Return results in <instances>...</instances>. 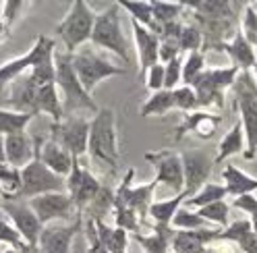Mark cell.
Masks as SVG:
<instances>
[{
    "label": "cell",
    "instance_id": "6da1fadb",
    "mask_svg": "<svg viewBox=\"0 0 257 253\" xmlns=\"http://www.w3.org/2000/svg\"><path fill=\"white\" fill-rule=\"evenodd\" d=\"M54 67H56V87L62 100L64 116H77V112H98L93 98L83 89L81 81L73 69V54L58 52L54 54Z\"/></svg>",
    "mask_w": 257,
    "mask_h": 253
},
{
    "label": "cell",
    "instance_id": "7a4b0ae2",
    "mask_svg": "<svg viewBox=\"0 0 257 253\" xmlns=\"http://www.w3.org/2000/svg\"><path fill=\"white\" fill-rule=\"evenodd\" d=\"M87 154L95 162L108 164L116 170L120 152H118V133H116V116L112 108H100L89 120V144Z\"/></svg>",
    "mask_w": 257,
    "mask_h": 253
},
{
    "label": "cell",
    "instance_id": "3957f363",
    "mask_svg": "<svg viewBox=\"0 0 257 253\" xmlns=\"http://www.w3.org/2000/svg\"><path fill=\"white\" fill-rule=\"evenodd\" d=\"M91 44L95 48L108 50L116 54L124 65H131L128 56V42L122 31V19H120V5L112 3L106 11L95 13V23L91 31Z\"/></svg>",
    "mask_w": 257,
    "mask_h": 253
},
{
    "label": "cell",
    "instance_id": "277c9868",
    "mask_svg": "<svg viewBox=\"0 0 257 253\" xmlns=\"http://www.w3.org/2000/svg\"><path fill=\"white\" fill-rule=\"evenodd\" d=\"M234 87V96H236V110L240 114V124L245 131V158L253 160L257 154V83L249 73H240Z\"/></svg>",
    "mask_w": 257,
    "mask_h": 253
},
{
    "label": "cell",
    "instance_id": "5b68a950",
    "mask_svg": "<svg viewBox=\"0 0 257 253\" xmlns=\"http://www.w3.org/2000/svg\"><path fill=\"white\" fill-rule=\"evenodd\" d=\"M95 23V13L85 0H75L71 3L69 13L56 25V34L64 44V52L75 54L83 44L91 42V31Z\"/></svg>",
    "mask_w": 257,
    "mask_h": 253
},
{
    "label": "cell",
    "instance_id": "8992f818",
    "mask_svg": "<svg viewBox=\"0 0 257 253\" xmlns=\"http://www.w3.org/2000/svg\"><path fill=\"white\" fill-rule=\"evenodd\" d=\"M46 193H67V179H62L48 168L36 154L23 170H21V189L15 197L9 199H21L29 201L34 197L46 195Z\"/></svg>",
    "mask_w": 257,
    "mask_h": 253
},
{
    "label": "cell",
    "instance_id": "52a82bcc",
    "mask_svg": "<svg viewBox=\"0 0 257 253\" xmlns=\"http://www.w3.org/2000/svg\"><path fill=\"white\" fill-rule=\"evenodd\" d=\"M54 54H56V42L44 34L38 36L36 44L29 48V52H25L19 58H11L5 65H0V87L7 83L11 85L13 81H17L21 75L29 73L31 69L54 60Z\"/></svg>",
    "mask_w": 257,
    "mask_h": 253
},
{
    "label": "cell",
    "instance_id": "ba28073f",
    "mask_svg": "<svg viewBox=\"0 0 257 253\" xmlns=\"http://www.w3.org/2000/svg\"><path fill=\"white\" fill-rule=\"evenodd\" d=\"M240 71L236 67H216L205 69L191 87L195 89V96L199 106H224V89H228L236 83Z\"/></svg>",
    "mask_w": 257,
    "mask_h": 253
},
{
    "label": "cell",
    "instance_id": "9c48e42d",
    "mask_svg": "<svg viewBox=\"0 0 257 253\" xmlns=\"http://www.w3.org/2000/svg\"><path fill=\"white\" fill-rule=\"evenodd\" d=\"M73 69L81 81L83 89L91 96V91L98 87V83H102L104 79H110V77H118V75H124L126 71L112 65L110 60L102 58L100 54H95L93 50H79L73 54Z\"/></svg>",
    "mask_w": 257,
    "mask_h": 253
},
{
    "label": "cell",
    "instance_id": "30bf717a",
    "mask_svg": "<svg viewBox=\"0 0 257 253\" xmlns=\"http://www.w3.org/2000/svg\"><path fill=\"white\" fill-rule=\"evenodd\" d=\"M50 139L67 150L75 160L87 154L89 144V120L83 116H64L60 122L50 124Z\"/></svg>",
    "mask_w": 257,
    "mask_h": 253
},
{
    "label": "cell",
    "instance_id": "8fae6325",
    "mask_svg": "<svg viewBox=\"0 0 257 253\" xmlns=\"http://www.w3.org/2000/svg\"><path fill=\"white\" fill-rule=\"evenodd\" d=\"M0 210L5 212V216L9 218V222L15 226V230L21 234V239L34 251H38L40 234H42L44 226L38 220V216L34 214V210L29 208V203L21 201V199H3Z\"/></svg>",
    "mask_w": 257,
    "mask_h": 253
},
{
    "label": "cell",
    "instance_id": "7c38bea8",
    "mask_svg": "<svg viewBox=\"0 0 257 253\" xmlns=\"http://www.w3.org/2000/svg\"><path fill=\"white\" fill-rule=\"evenodd\" d=\"M102 189L100 179L91 175V170L83 168L79 164V160L73 162L71 175L67 177V193L75 203V210L79 216H83V212L87 210V205L95 199L98 191Z\"/></svg>",
    "mask_w": 257,
    "mask_h": 253
},
{
    "label": "cell",
    "instance_id": "4fadbf2b",
    "mask_svg": "<svg viewBox=\"0 0 257 253\" xmlns=\"http://www.w3.org/2000/svg\"><path fill=\"white\" fill-rule=\"evenodd\" d=\"M27 203L38 216L42 226H50L52 222H69L73 214H77L75 203L69 197V193H46L29 199Z\"/></svg>",
    "mask_w": 257,
    "mask_h": 253
},
{
    "label": "cell",
    "instance_id": "5bb4252c",
    "mask_svg": "<svg viewBox=\"0 0 257 253\" xmlns=\"http://www.w3.org/2000/svg\"><path fill=\"white\" fill-rule=\"evenodd\" d=\"M146 160L154 164L156 168V183L158 185H166L168 189L179 195L185 193V175H183V160L181 154L162 150V152H148Z\"/></svg>",
    "mask_w": 257,
    "mask_h": 253
},
{
    "label": "cell",
    "instance_id": "9a60e30c",
    "mask_svg": "<svg viewBox=\"0 0 257 253\" xmlns=\"http://www.w3.org/2000/svg\"><path fill=\"white\" fill-rule=\"evenodd\" d=\"M181 160H183V175H185V193L191 197V195H195L203 185L210 183L216 160L212 156H207V152H203V150L183 152Z\"/></svg>",
    "mask_w": 257,
    "mask_h": 253
},
{
    "label": "cell",
    "instance_id": "2e32d148",
    "mask_svg": "<svg viewBox=\"0 0 257 253\" xmlns=\"http://www.w3.org/2000/svg\"><path fill=\"white\" fill-rule=\"evenodd\" d=\"M83 228V216H77L75 222L60 226H44L40 234V253H71L77 232Z\"/></svg>",
    "mask_w": 257,
    "mask_h": 253
},
{
    "label": "cell",
    "instance_id": "e0dca14e",
    "mask_svg": "<svg viewBox=\"0 0 257 253\" xmlns=\"http://www.w3.org/2000/svg\"><path fill=\"white\" fill-rule=\"evenodd\" d=\"M36 139V154L40 160L50 168L54 175L62 177V179H67L71 175V168H73V162H75V158L67 152V150H62L56 141H52L50 137L44 139V137H34Z\"/></svg>",
    "mask_w": 257,
    "mask_h": 253
},
{
    "label": "cell",
    "instance_id": "ac0fdd59",
    "mask_svg": "<svg viewBox=\"0 0 257 253\" xmlns=\"http://www.w3.org/2000/svg\"><path fill=\"white\" fill-rule=\"evenodd\" d=\"M38 87L40 85L34 81V77H31L29 73L21 75L17 81H13L11 89H9V98H7V104L11 106V110H17V112L36 116L38 114V108H36Z\"/></svg>",
    "mask_w": 257,
    "mask_h": 253
},
{
    "label": "cell",
    "instance_id": "d6986e66",
    "mask_svg": "<svg viewBox=\"0 0 257 253\" xmlns=\"http://www.w3.org/2000/svg\"><path fill=\"white\" fill-rule=\"evenodd\" d=\"M133 25V36H135V48H137V58H139V75H146L158 60V50H160V40L152 29L143 27L135 21Z\"/></svg>",
    "mask_w": 257,
    "mask_h": 253
},
{
    "label": "cell",
    "instance_id": "ffe728a7",
    "mask_svg": "<svg viewBox=\"0 0 257 253\" xmlns=\"http://www.w3.org/2000/svg\"><path fill=\"white\" fill-rule=\"evenodd\" d=\"M222 114H212V112H203V110H193V112H187L183 122L179 124L174 135V141H181L187 133H197L199 137L207 139L214 135V129L222 122Z\"/></svg>",
    "mask_w": 257,
    "mask_h": 253
},
{
    "label": "cell",
    "instance_id": "44dd1931",
    "mask_svg": "<svg viewBox=\"0 0 257 253\" xmlns=\"http://www.w3.org/2000/svg\"><path fill=\"white\" fill-rule=\"evenodd\" d=\"M220 239V230L203 228V230H176L172 239L174 253H207L205 245Z\"/></svg>",
    "mask_w": 257,
    "mask_h": 253
},
{
    "label": "cell",
    "instance_id": "7402d4cb",
    "mask_svg": "<svg viewBox=\"0 0 257 253\" xmlns=\"http://www.w3.org/2000/svg\"><path fill=\"white\" fill-rule=\"evenodd\" d=\"M5 156L9 166L23 170L36 158V139H31L27 133L5 137Z\"/></svg>",
    "mask_w": 257,
    "mask_h": 253
},
{
    "label": "cell",
    "instance_id": "603a6c76",
    "mask_svg": "<svg viewBox=\"0 0 257 253\" xmlns=\"http://www.w3.org/2000/svg\"><path fill=\"white\" fill-rule=\"evenodd\" d=\"M220 50H224L230 60H232V67H236L240 73H249L255 67V58H257V50L253 46L243 38V34L236 29V34L220 46Z\"/></svg>",
    "mask_w": 257,
    "mask_h": 253
},
{
    "label": "cell",
    "instance_id": "cb8c5ba5",
    "mask_svg": "<svg viewBox=\"0 0 257 253\" xmlns=\"http://www.w3.org/2000/svg\"><path fill=\"white\" fill-rule=\"evenodd\" d=\"M220 239L234 243L245 253H257V234L251 220H236V222L228 224L224 230H220Z\"/></svg>",
    "mask_w": 257,
    "mask_h": 253
},
{
    "label": "cell",
    "instance_id": "d4e9b609",
    "mask_svg": "<svg viewBox=\"0 0 257 253\" xmlns=\"http://www.w3.org/2000/svg\"><path fill=\"white\" fill-rule=\"evenodd\" d=\"M222 181L226 187V193L240 197V195H251L257 191V179L236 168L234 164H226L222 170Z\"/></svg>",
    "mask_w": 257,
    "mask_h": 253
},
{
    "label": "cell",
    "instance_id": "484cf974",
    "mask_svg": "<svg viewBox=\"0 0 257 253\" xmlns=\"http://www.w3.org/2000/svg\"><path fill=\"white\" fill-rule=\"evenodd\" d=\"M176 230L172 226H162V224H154L152 234H133V239L141 245V249L146 253H168L172 239H174Z\"/></svg>",
    "mask_w": 257,
    "mask_h": 253
},
{
    "label": "cell",
    "instance_id": "4316f807",
    "mask_svg": "<svg viewBox=\"0 0 257 253\" xmlns=\"http://www.w3.org/2000/svg\"><path fill=\"white\" fill-rule=\"evenodd\" d=\"M36 108L38 114L44 112L48 116H52V122H60L64 118V110H62V100L56 83H48L38 87V98H36Z\"/></svg>",
    "mask_w": 257,
    "mask_h": 253
},
{
    "label": "cell",
    "instance_id": "83f0119b",
    "mask_svg": "<svg viewBox=\"0 0 257 253\" xmlns=\"http://www.w3.org/2000/svg\"><path fill=\"white\" fill-rule=\"evenodd\" d=\"M245 148H247V141H245V131H243V124L240 120H236L230 131L220 139V146H218V154H216V164L228 160L230 156H236V154H245Z\"/></svg>",
    "mask_w": 257,
    "mask_h": 253
},
{
    "label": "cell",
    "instance_id": "f1b7e54d",
    "mask_svg": "<svg viewBox=\"0 0 257 253\" xmlns=\"http://www.w3.org/2000/svg\"><path fill=\"white\" fill-rule=\"evenodd\" d=\"M189 199L187 193H179L170 199H160L154 201L150 208V218L154 220V224H162V226H172V218L176 216V212L181 210V205H185V201Z\"/></svg>",
    "mask_w": 257,
    "mask_h": 253
},
{
    "label": "cell",
    "instance_id": "f546056e",
    "mask_svg": "<svg viewBox=\"0 0 257 253\" xmlns=\"http://www.w3.org/2000/svg\"><path fill=\"white\" fill-rule=\"evenodd\" d=\"M156 187H158V183L156 181H150V183H143V185L131 189V195H128L126 208H131L141 218V222H146V218L150 216V208H152V203H154V191H156Z\"/></svg>",
    "mask_w": 257,
    "mask_h": 253
},
{
    "label": "cell",
    "instance_id": "4dcf8cb0",
    "mask_svg": "<svg viewBox=\"0 0 257 253\" xmlns=\"http://www.w3.org/2000/svg\"><path fill=\"white\" fill-rule=\"evenodd\" d=\"M34 120L31 114H23L17 110L11 108H0V135L3 137H11L17 133H25L27 124Z\"/></svg>",
    "mask_w": 257,
    "mask_h": 253
},
{
    "label": "cell",
    "instance_id": "1f68e13d",
    "mask_svg": "<svg viewBox=\"0 0 257 253\" xmlns=\"http://www.w3.org/2000/svg\"><path fill=\"white\" fill-rule=\"evenodd\" d=\"M174 91L160 89L146 100V104L141 106V116H164L166 112L174 110Z\"/></svg>",
    "mask_w": 257,
    "mask_h": 253
},
{
    "label": "cell",
    "instance_id": "d6a6232c",
    "mask_svg": "<svg viewBox=\"0 0 257 253\" xmlns=\"http://www.w3.org/2000/svg\"><path fill=\"white\" fill-rule=\"evenodd\" d=\"M226 187L224 185H218V183H207L203 185L199 191L195 195H191L185 205H187V210L193 208V210H199V208H205V205H210V203H216V201H222L224 197H226Z\"/></svg>",
    "mask_w": 257,
    "mask_h": 253
},
{
    "label": "cell",
    "instance_id": "836d02e7",
    "mask_svg": "<svg viewBox=\"0 0 257 253\" xmlns=\"http://www.w3.org/2000/svg\"><path fill=\"white\" fill-rule=\"evenodd\" d=\"M112 210H114V189L102 183V189L95 195V199L87 205V210L83 214H87L89 220H104L106 214Z\"/></svg>",
    "mask_w": 257,
    "mask_h": 253
},
{
    "label": "cell",
    "instance_id": "e575fe53",
    "mask_svg": "<svg viewBox=\"0 0 257 253\" xmlns=\"http://www.w3.org/2000/svg\"><path fill=\"white\" fill-rule=\"evenodd\" d=\"M0 243L9 245V247H13V249H17L19 253H36L34 249H31V247L21 239V234L15 230V226L9 222V218L5 216L3 210H0Z\"/></svg>",
    "mask_w": 257,
    "mask_h": 253
},
{
    "label": "cell",
    "instance_id": "d590c367",
    "mask_svg": "<svg viewBox=\"0 0 257 253\" xmlns=\"http://www.w3.org/2000/svg\"><path fill=\"white\" fill-rule=\"evenodd\" d=\"M205 71V54L203 52H191L183 60V83L191 87L195 79Z\"/></svg>",
    "mask_w": 257,
    "mask_h": 253
},
{
    "label": "cell",
    "instance_id": "8d00e7d4",
    "mask_svg": "<svg viewBox=\"0 0 257 253\" xmlns=\"http://www.w3.org/2000/svg\"><path fill=\"white\" fill-rule=\"evenodd\" d=\"M207 224H220V226H226L228 224V212H230V205L226 201H216V203H210L205 208H199L195 210Z\"/></svg>",
    "mask_w": 257,
    "mask_h": 253
},
{
    "label": "cell",
    "instance_id": "74e56055",
    "mask_svg": "<svg viewBox=\"0 0 257 253\" xmlns=\"http://www.w3.org/2000/svg\"><path fill=\"white\" fill-rule=\"evenodd\" d=\"M201 46H203V34L201 29L195 23H187L183 25V31L179 36V48L185 52H201Z\"/></svg>",
    "mask_w": 257,
    "mask_h": 253
},
{
    "label": "cell",
    "instance_id": "f35d334b",
    "mask_svg": "<svg viewBox=\"0 0 257 253\" xmlns=\"http://www.w3.org/2000/svg\"><path fill=\"white\" fill-rule=\"evenodd\" d=\"M172 228H179V230H203V228H210V224H207L197 212L181 208L179 212H176V216L172 218Z\"/></svg>",
    "mask_w": 257,
    "mask_h": 253
},
{
    "label": "cell",
    "instance_id": "ab89813d",
    "mask_svg": "<svg viewBox=\"0 0 257 253\" xmlns=\"http://www.w3.org/2000/svg\"><path fill=\"white\" fill-rule=\"evenodd\" d=\"M120 9H124L128 13L131 21L143 25V27H152L154 25V9L152 3H118Z\"/></svg>",
    "mask_w": 257,
    "mask_h": 253
},
{
    "label": "cell",
    "instance_id": "60d3db41",
    "mask_svg": "<svg viewBox=\"0 0 257 253\" xmlns=\"http://www.w3.org/2000/svg\"><path fill=\"white\" fill-rule=\"evenodd\" d=\"M0 187L5 189V199L15 197L21 189V170L9 166L7 162L0 164Z\"/></svg>",
    "mask_w": 257,
    "mask_h": 253
},
{
    "label": "cell",
    "instance_id": "b9f144b4",
    "mask_svg": "<svg viewBox=\"0 0 257 253\" xmlns=\"http://www.w3.org/2000/svg\"><path fill=\"white\" fill-rule=\"evenodd\" d=\"M187 5L185 3H152L154 9V23H172V21H179V15L183 13Z\"/></svg>",
    "mask_w": 257,
    "mask_h": 253
},
{
    "label": "cell",
    "instance_id": "7bdbcfd3",
    "mask_svg": "<svg viewBox=\"0 0 257 253\" xmlns=\"http://www.w3.org/2000/svg\"><path fill=\"white\" fill-rule=\"evenodd\" d=\"M240 34H243V38L253 46V48H257V11L253 9V5H245V11H243V19H240Z\"/></svg>",
    "mask_w": 257,
    "mask_h": 253
},
{
    "label": "cell",
    "instance_id": "ee69618b",
    "mask_svg": "<svg viewBox=\"0 0 257 253\" xmlns=\"http://www.w3.org/2000/svg\"><path fill=\"white\" fill-rule=\"evenodd\" d=\"M141 218L131 208H114V226L137 234L141 230Z\"/></svg>",
    "mask_w": 257,
    "mask_h": 253
},
{
    "label": "cell",
    "instance_id": "f6af8a7d",
    "mask_svg": "<svg viewBox=\"0 0 257 253\" xmlns=\"http://www.w3.org/2000/svg\"><path fill=\"white\" fill-rule=\"evenodd\" d=\"M174 91V106L183 110V112H193V110L199 108V102H197V96H195V89L193 87H176L172 89Z\"/></svg>",
    "mask_w": 257,
    "mask_h": 253
},
{
    "label": "cell",
    "instance_id": "bcb514c9",
    "mask_svg": "<svg viewBox=\"0 0 257 253\" xmlns=\"http://www.w3.org/2000/svg\"><path fill=\"white\" fill-rule=\"evenodd\" d=\"M179 83H183V60L176 58L164 65V89L172 91L179 87Z\"/></svg>",
    "mask_w": 257,
    "mask_h": 253
},
{
    "label": "cell",
    "instance_id": "7dc6e473",
    "mask_svg": "<svg viewBox=\"0 0 257 253\" xmlns=\"http://www.w3.org/2000/svg\"><path fill=\"white\" fill-rule=\"evenodd\" d=\"M29 7V3H21V0H11V3H3V15H0V19L5 21V25L11 29L17 19L21 17V13Z\"/></svg>",
    "mask_w": 257,
    "mask_h": 253
},
{
    "label": "cell",
    "instance_id": "c3c4849f",
    "mask_svg": "<svg viewBox=\"0 0 257 253\" xmlns=\"http://www.w3.org/2000/svg\"><path fill=\"white\" fill-rule=\"evenodd\" d=\"M83 230H85V241H87V253H108V249L102 245L100 236H98V228H95L93 220H85L83 222Z\"/></svg>",
    "mask_w": 257,
    "mask_h": 253
},
{
    "label": "cell",
    "instance_id": "681fc988",
    "mask_svg": "<svg viewBox=\"0 0 257 253\" xmlns=\"http://www.w3.org/2000/svg\"><path fill=\"white\" fill-rule=\"evenodd\" d=\"M148 79V87L152 89V93L164 89V65L162 62H156V65L146 73Z\"/></svg>",
    "mask_w": 257,
    "mask_h": 253
},
{
    "label": "cell",
    "instance_id": "f907efd6",
    "mask_svg": "<svg viewBox=\"0 0 257 253\" xmlns=\"http://www.w3.org/2000/svg\"><path fill=\"white\" fill-rule=\"evenodd\" d=\"M181 54L179 42H160V50H158V60L162 65H168L170 60H176Z\"/></svg>",
    "mask_w": 257,
    "mask_h": 253
},
{
    "label": "cell",
    "instance_id": "816d5d0a",
    "mask_svg": "<svg viewBox=\"0 0 257 253\" xmlns=\"http://www.w3.org/2000/svg\"><path fill=\"white\" fill-rule=\"evenodd\" d=\"M126 245H128V232L114 226V236H112L108 253H126Z\"/></svg>",
    "mask_w": 257,
    "mask_h": 253
},
{
    "label": "cell",
    "instance_id": "f5cc1de1",
    "mask_svg": "<svg viewBox=\"0 0 257 253\" xmlns=\"http://www.w3.org/2000/svg\"><path fill=\"white\" fill-rule=\"evenodd\" d=\"M232 205H234V208H238V210L247 212L249 216H253V214L257 212V195H255V193H251V195H240V197H234Z\"/></svg>",
    "mask_w": 257,
    "mask_h": 253
},
{
    "label": "cell",
    "instance_id": "db71d44e",
    "mask_svg": "<svg viewBox=\"0 0 257 253\" xmlns=\"http://www.w3.org/2000/svg\"><path fill=\"white\" fill-rule=\"evenodd\" d=\"M9 36H11V29L5 25V21H3V19H0V44H3Z\"/></svg>",
    "mask_w": 257,
    "mask_h": 253
},
{
    "label": "cell",
    "instance_id": "11a10c76",
    "mask_svg": "<svg viewBox=\"0 0 257 253\" xmlns=\"http://www.w3.org/2000/svg\"><path fill=\"white\" fill-rule=\"evenodd\" d=\"M7 162V156H5V137L0 135V164Z\"/></svg>",
    "mask_w": 257,
    "mask_h": 253
},
{
    "label": "cell",
    "instance_id": "9f6ffc18",
    "mask_svg": "<svg viewBox=\"0 0 257 253\" xmlns=\"http://www.w3.org/2000/svg\"><path fill=\"white\" fill-rule=\"evenodd\" d=\"M251 224H253V228H257V212L251 216Z\"/></svg>",
    "mask_w": 257,
    "mask_h": 253
},
{
    "label": "cell",
    "instance_id": "6f0895ef",
    "mask_svg": "<svg viewBox=\"0 0 257 253\" xmlns=\"http://www.w3.org/2000/svg\"><path fill=\"white\" fill-rule=\"evenodd\" d=\"M3 253H19V251H17V249H13V247H5Z\"/></svg>",
    "mask_w": 257,
    "mask_h": 253
},
{
    "label": "cell",
    "instance_id": "680465c9",
    "mask_svg": "<svg viewBox=\"0 0 257 253\" xmlns=\"http://www.w3.org/2000/svg\"><path fill=\"white\" fill-rule=\"evenodd\" d=\"M251 75H253V79H255V83H257V58H255V67H253V73H251Z\"/></svg>",
    "mask_w": 257,
    "mask_h": 253
},
{
    "label": "cell",
    "instance_id": "91938a15",
    "mask_svg": "<svg viewBox=\"0 0 257 253\" xmlns=\"http://www.w3.org/2000/svg\"><path fill=\"white\" fill-rule=\"evenodd\" d=\"M0 197H3V199H5V189H3V187H0Z\"/></svg>",
    "mask_w": 257,
    "mask_h": 253
},
{
    "label": "cell",
    "instance_id": "94428289",
    "mask_svg": "<svg viewBox=\"0 0 257 253\" xmlns=\"http://www.w3.org/2000/svg\"><path fill=\"white\" fill-rule=\"evenodd\" d=\"M251 5H253V9H255V11H257V3H251Z\"/></svg>",
    "mask_w": 257,
    "mask_h": 253
},
{
    "label": "cell",
    "instance_id": "6125c7cd",
    "mask_svg": "<svg viewBox=\"0 0 257 253\" xmlns=\"http://www.w3.org/2000/svg\"><path fill=\"white\" fill-rule=\"evenodd\" d=\"M255 234H257V228H255Z\"/></svg>",
    "mask_w": 257,
    "mask_h": 253
},
{
    "label": "cell",
    "instance_id": "be15d7a7",
    "mask_svg": "<svg viewBox=\"0 0 257 253\" xmlns=\"http://www.w3.org/2000/svg\"><path fill=\"white\" fill-rule=\"evenodd\" d=\"M0 253H3V249H0Z\"/></svg>",
    "mask_w": 257,
    "mask_h": 253
}]
</instances>
